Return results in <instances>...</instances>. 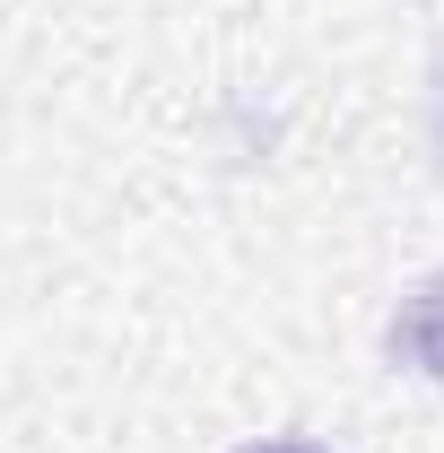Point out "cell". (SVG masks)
<instances>
[{"label": "cell", "mask_w": 444, "mask_h": 453, "mask_svg": "<svg viewBox=\"0 0 444 453\" xmlns=\"http://www.w3.org/2000/svg\"><path fill=\"white\" fill-rule=\"evenodd\" d=\"M392 349H401V357H418L427 375H444V280H427L418 296H410V314L392 323Z\"/></svg>", "instance_id": "obj_1"}, {"label": "cell", "mask_w": 444, "mask_h": 453, "mask_svg": "<svg viewBox=\"0 0 444 453\" xmlns=\"http://www.w3.org/2000/svg\"><path fill=\"white\" fill-rule=\"evenodd\" d=\"M262 453H314V445H262Z\"/></svg>", "instance_id": "obj_2"}]
</instances>
